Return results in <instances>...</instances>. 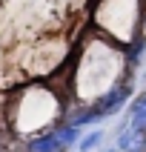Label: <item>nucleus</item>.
<instances>
[{
  "mask_svg": "<svg viewBox=\"0 0 146 152\" xmlns=\"http://www.w3.org/2000/svg\"><path fill=\"white\" fill-rule=\"evenodd\" d=\"M143 49H146V40L143 37H140V34H137L135 40H129V46H126V63L129 66H137V60H140V55H143Z\"/></svg>",
  "mask_w": 146,
  "mask_h": 152,
  "instance_id": "nucleus-5",
  "label": "nucleus"
},
{
  "mask_svg": "<svg viewBox=\"0 0 146 152\" xmlns=\"http://www.w3.org/2000/svg\"><path fill=\"white\" fill-rule=\"evenodd\" d=\"M100 138H103V132H89V135L80 141V152H89L92 146H97V144H100Z\"/></svg>",
  "mask_w": 146,
  "mask_h": 152,
  "instance_id": "nucleus-6",
  "label": "nucleus"
},
{
  "mask_svg": "<svg viewBox=\"0 0 146 152\" xmlns=\"http://www.w3.org/2000/svg\"><path fill=\"white\" fill-rule=\"evenodd\" d=\"M77 126H57V129H49V132H40L37 138L29 141V152H63L77 141Z\"/></svg>",
  "mask_w": 146,
  "mask_h": 152,
  "instance_id": "nucleus-1",
  "label": "nucleus"
},
{
  "mask_svg": "<svg viewBox=\"0 0 146 152\" xmlns=\"http://www.w3.org/2000/svg\"><path fill=\"white\" fill-rule=\"evenodd\" d=\"M106 152H118V149H106Z\"/></svg>",
  "mask_w": 146,
  "mask_h": 152,
  "instance_id": "nucleus-7",
  "label": "nucleus"
},
{
  "mask_svg": "<svg viewBox=\"0 0 146 152\" xmlns=\"http://www.w3.org/2000/svg\"><path fill=\"white\" fill-rule=\"evenodd\" d=\"M129 126L135 132H146V92H140L132 101V109H129Z\"/></svg>",
  "mask_w": 146,
  "mask_h": 152,
  "instance_id": "nucleus-4",
  "label": "nucleus"
},
{
  "mask_svg": "<svg viewBox=\"0 0 146 152\" xmlns=\"http://www.w3.org/2000/svg\"><path fill=\"white\" fill-rule=\"evenodd\" d=\"M132 95V83H118V86H112L109 92L103 95L100 101H97V109H100V115L106 118V115H115V112H120V106L126 103V98Z\"/></svg>",
  "mask_w": 146,
  "mask_h": 152,
  "instance_id": "nucleus-2",
  "label": "nucleus"
},
{
  "mask_svg": "<svg viewBox=\"0 0 146 152\" xmlns=\"http://www.w3.org/2000/svg\"><path fill=\"white\" fill-rule=\"evenodd\" d=\"M146 146V132H135L132 126L120 129L118 135V152H140Z\"/></svg>",
  "mask_w": 146,
  "mask_h": 152,
  "instance_id": "nucleus-3",
  "label": "nucleus"
}]
</instances>
